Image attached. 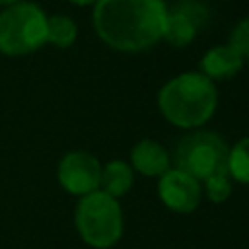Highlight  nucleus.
Masks as SVG:
<instances>
[{
    "label": "nucleus",
    "mask_w": 249,
    "mask_h": 249,
    "mask_svg": "<svg viewBox=\"0 0 249 249\" xmlns=\"http://www.w3.org/2000/svg\"><path fill=\"white\" fill-rule=\"evenodd\" d=\"M167 6L163 0H97L93 27L117 51H142L163 35Z\"/></svg>",
    "instance_id": "f257e3e1"
},
{
    "label": "nucleus",
    "mask_w": 249,
    "mask_h": 249,
    "mask_svg": "<svg viewBox=\"0 0 249 249\" xmlns=\"http://www.w3.org/2000/svg\"><path fill=\"white\" fill-rule=\"evenodd\" d=\"M158 105L169 123L181 128H196L214 115L218 91L202 72H183L161 86Z\"/></svg>",
    "instance_id": "f03ea898"
},
{
    "label": "nucleus",
    "mask_w": 249,
    "mask_h": 249,
    "mask_svg": "<svg viewBox=\"0 0 249 249\" xmlns=\"http://www.w3.org/2000/svg\"><path fill=\"white\" fill-rule=\"evenodd\" d=\"M74 224L82 241L93 249L117 245L124 228L119 200L99 189L80 196L74 210Z\"/></svg>",
    "instance_id": "7ed1b4c3"
},
{
    "label": "nucleus",
    "mask_w": 249,
    "mask_h": 249,
    "mask_svg": "<svg viewBox=\"0 0 249 249\" xmlns=\"http://www.w3.org/2000/svg\"><path fill=\"white\" fill-rule=\"evenodd\" d=\"M47 43V14L35 2L21 0L0 12V53L23 56Z\"/></svg>",
    "instance_id": "20e7f679"
},
{
    "label": "nucleus",
    "mask_w": 249,
    "mask_h": 249,
    "mask_svg": "<svg viewBox=\"0 0 249 249\" xmlns=\"http://www.w3.org/2000/svg\"><path fill=\"white\" fill-rule=\"evenodd\" d=\"M228 144L212 130H193L179 138L173 161L175 169L185 171L196 181H206L212 175L228 173Z\"/></svg>",
    "instance_id": "39448f33"
},
{
    "label": "nucleus",
    "mask_w": 249,
    "mask_h": 249,
    "mask_svg": "<svg viewBox=\"0 0 249 249\" xmlns=\"http://www.w3.org/2000/svg\"><path fill=\"white\" fill-rule=\"evenodd\" d=\"M56 179L66 193L74 196H86L99 189L101 163L86 150H72L58 161Z\"/></svg>",
    "instance_id": "423d86ee"
},
{
    "label": "nucleus",
    "mask_w": 249,
    "mask_h": 249,
    "mask_svg": "<svg viewBox=\"0 0 249 249\" xmlns=\"http://www.w3.org/2000/svg\"><path fill=\"white\" fill-rule=\"evenodd\" d=\"M158 195L169 210L189 214L200 204L202 187L200 181L187 175L185 171L169 167L158 181Z\"/></svg>",
    "instance_id": "0eeeda50"
},
{
    "label": "nucleus",
    "mask_w": 249,
    "mask_h": 249,
    "mask_svg": "<svg viewBox=\"0 0 249 249\" xmlns=\"http://www.w3.org/2000/svg\"><path fill=\"white\" fill-rule=\"evenodd\" d=\"M130 161H132V169L140 171L146 177H156V175H163L169 169L171 158L169 152L156 140L152 138H142L138 140L132 150H130Z\"/></svg>",
    "instance_id": "6e6552de"
},
{
    "label": "nucleus",
    "mask_w": 249,
    "mask_h": 249,
    "mask_svg": "<svg viewBox=\"0 0 249 249\" xmlns=\"http://www.w3.org/2000/svg\"><path fill=\"white\" fill-rule=\"evenodd\" d=\"M243 66V58L239 56V53L235 49H231L230 45H216L210 47L202 58H200V72L214 80H226L231 78L233 74L239 72V68Z\"/></svg>",
    "instance_id": "1a4fd4ad"
},
{
    "label": "nucleus",
    "mask_w": 249,
    "mask_h": 249,
    "mask_svg": "<svg viewBox=\"0 0 249 249\" xmlns=\"http://www.w3.org/2000/svg\"><path fill=\"white\" fill-rule=\"evenodd\" d=\"M134 183V171L132 167L123 160H111L105 165H101V179H99V191L107 193L109 196L117 198L126 195Z\"/></svg>",
    "instance_id": "9d476101"
},
{
    "label": "nucleus",
    "mask_w": 249,
    "mask_h": 249,
    "mask_svg": "<svg viewBox=\"0 0 249 249\" xmlns=\"http://www.w3.org/2000/svg\"><path fill=\"white\" fill-rule=\"evenodd\" d=\"M196 25L181 12H175L171 8H167V18H165V25H163V39L169 41L175 47H183L187 43H191L196 35Z\"/></svg>",
    "instance_id": "9b49d317"
},
{
    "label": "nucleus",
    "mask_w": 249,
    "mask_h": 249,
    "mask_svg": "<svg viewBox=\"0 0 249 249\" xmlns=\"http://www.w3.org/2000/svg\"><path fill=\"white\" fill-rule=\"evenodd\" d=\"M76 37H78V27L72 18L64 14L47 16V43L66 49L76 41Z\"/></svg>",
    "instance_id": "f8f14e48"
},
{
    "label": "nucleus",
    "mask_w": 249,
    "mask_h": 249,
    "mask_svg": "<svg viewBox=\"0 0 249 249\" xmlns=\"http://www.w3.org/2000/svg\"><path fill=\"white\" fill-rule=\"evenodd\" d=\"M228 175L239 183H249V136H243L230 148Z\"/></svg>",
    "instance_id": "ddd939ff"
},
{
    "label": "nucleus",
    "mask_w": 249,
    "mask_h": 249,
    "mask_svg": "<svg viewBox=\"0 0 249 249\" xmlns=\"http://www.w3.org/2000/svg\"><path fill=\"white\" fill-rule=\"evenodd\" d=\"M171 10L185 14L196 27L204 25L206 19H208V14H210V12H208V6H206L202 0H177V2L171 6Z\"/></svg>",
    "instance_id": "4468645a"
},
{
    "label": "nucleus",
    "mask_w": 249,
    "mask_h": 249,
    "mask_svg": "<svg viewBox=\"0 0 249 249\" xmlns=\"http://www.w3.org/2000/svg\"><path fill=\"white\" fill-rule=\"evenodd\" d=\"M204 193L212 202H224L231 195V181L228 173L212 175L204 181Z\"/></svg>",
    "instance_id": "2eb2a0df"
},
{
    "label": "nucleus",
    "mask_w": 249,
    "mask_h": 249,
    "mask_svg": "<svg viewBox=\"0 0 249 249\" xmlns=\"http://www.w3.org/2000/svg\"><path fill=\"white\" fill-rule=\"evenodd\" d=\"M228 45L235 49L241 58H249V18H243L233 25Z\"/></svg>",
    "instance_id": "dca6fc26"
},
{
    "label": "nucleus",
    "mask_w": 249,
    "mask_h": 249,
    "mask_svg": "<svg viewBox=\"0 0 249 249\" xmlns=\"http://www.w3.org/2000/svg\"><path fill=\"white\" fill-rule=\"evenodd\" d=\"M72 4H78V6H86V4H91V2H97V0H70Z\"/></svg>",
    "instance_id": "f3484780"
},
{
    "label": "nucleus",
    "mask_w": 249,
    "mask_h": 249,
    "mask_svg": "<svg viewBox=\"0 0 249 249\" xmlns=\"http://www.w3.org/2000/svg\"><path fill=\"white\" fill-rule=\"evenodd\" d=\"M16 2H21V0H0V6H10V4H16Z\"/></svg>",
    "instance_id": "a211bd4d"
}]
</instances>
